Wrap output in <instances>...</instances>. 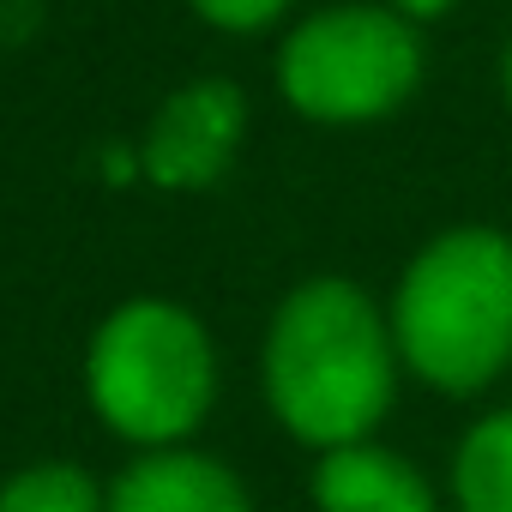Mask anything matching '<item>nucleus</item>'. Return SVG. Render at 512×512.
<instances>
[{
    "instance_id": "nucleus-1",
    "label": "nucleus",
    "mask_w": 512,
    "mask_h": 512,
    "mask_svg": "<svg viewBox=\"0 0 512 512\" xmlns=\"http://www.w3.org/2000/svg\"><path fill=\"white\" fill-rule=\"evenodd\" d=\"M398 392L392 314L350 278L296 284L266 332L272 416L314 452L356 446L380 428Z\"/></svg>"
},
{
    "instance_id": "nucleus-2",
    "label": "nucleus",
    "mask_w": 512,
    "mask_h": 512,
    "mask_svg": "<svg viewBox=\"0 0 512 512\" xmlns=\"http://www.w3.org/2000/svg\"><path fill=\"white\" fill-rule=\"evenodd\" d=\"M398 362L434 392L470 398L512 362V235L488 223L440 229L392 296Z\"/></svg>"
},
{
    "instance_id": "nucleus-3",
    "label": "nucleus",
    "mask_w": 512,
    "mask_h": 512,
    "mask_svg": "<svg viewBox=\"0 0 512 512\" xmlns=\"http://www.w3.org/2000/svg\"><path fill=\"white\" fill-rule=\"evenodd\" d=\"M85 392L121 440L145 452L181 446L217 398L211 332L181 302L133 296L97 326L85 350Z\"/></svg>"
},
{
    "instance_id": "nucleus-4",
    "label": "nucleus",
    "mask_w": 512,
    "mask_h": 512,
    "mask_svg": "<svg viewBox=\"0 0 512 512\" xmlns=\"http://www.w3.org/2000/svg\"><path fill=\"white\" fill-rule=\"evenodd\" d=\"M428 49L386 0H344L308 13L278 49V91L302 121L368 127L404 109L422 85Z\"/></svg>"
},
{
    "instance_id": "nucleus-5",
    "label": "nucleus",
    "mask_w": 512,
    "mask_h": 512,
    "mask_svg": "<svg viewBox=\"0 0 512 512\" xmlns=\"http://www.w3.org/2000/svg\"><path fill=\"white\" fill-rule=\"evenodd\" d=\"M247 133V97L229 79H193L175 97H163V109L145 127L139 163L145 181L175 187V193H199L211 181L229 175L235 151Z\"/></svg>"
},
{
    "instance_id": "nucleus-6",
    "label": "nucleus",
    "mask_w": 512,
    "mask_h": 512,
    "mask_svg": "<svg viewBox=\"0 0 512 512\" xmlns=\"http://www.w3.org/2000/svg\"><path fill=\"white\" fill-rule=\"evenodd\" d=\"M109 512H253V500L229 464L187 446H163L139 452L109 482Z\"/></svg>"
},
{
    "instance_id": "nucleus-7",
    "label": "nucleus",
    "mask_w": 512,
    "mask_h": 512,
    "mask_svg": "<svg viewBox=\"0 0 512 512\" xmlns=\"http://www.w3.org/2000/svg\"><path fill=\"white\" fill-rule=\"evenodd\" d=\"M314 506L320 512H434V488L410 458L374 440H356V446L320 452Z\"/></svg>"
},
{
    "instance_id": "nucleus-8",
    "label": "nucleus",
    "mask_w": 512,
    "mask_h": 512,
    "mask_svg": "<svg viewBox=\"0 0 512 512\" xmlns=\"http://www.w3.org/2000/svg\"><path fill=\"white\" fill-rule=\"evenodd\" d=\"M458 512H512V410L482 416L452 458Z\"/></svg>"
},
{
    "instance_id": "nucleus-9",
    "label": "nucleus",
    "mask_w": 512,
    "mask_h": 512,
    "mask_svg": "<svg viewBox=\"0 0 512 512\" xmlns=\"http://www.w3.org/2000/svg\"><path fill=\"white\" fill-rule=\"evenodd\" d=\"M0 512H109V488L85 464H31L0 482Z\"/></svg>"
},
{
    "instance_id": "nucleus-10",
    "label": "nucleus",
    "mask_w": 512,
    "mask_h": 512,
    "mask_svg": "<svg viewBox=\"0 0 512 512\" xmlns=\"http://www.w3.org/2000/svg\"><path fill=\"white\" fill-rule=\"evenodd\" d=\"M187 7H193L205 25L247 37V31H266V25H278V19L290 13V0H187Z\"/></svg>"
},
{
    "instance_id": "nucleus-11",
    "label": "nucleus",
    "mask_w": 512,
    "mask_h": 512,
    "mask_svg": "<svg viewBox=\"0 0 512 512\" xmlns=\"http://www.w3.org/2000/svg\"><path fill=\"white\" fill-rule=\"evenodd\" d=\"M37 19H43V0H0V37H7V43L31 37Z\"/></svg>"
},
{
    "instance_id": "nucleus-12",
    "label": "nucleus",
    "mask_w": 512,
    "mask_h": 512,
    "mask_svg": "<svg viewBox=\"0 0 512 512\" xmlns=\"http://www.w3.org/2000/svg\"><path fill=\"white\" fill-rule=\"evenodd\" d=\"M97 163H103V181H115V187H121V181H133V175H145L139 151H127V145H103V157H97Z\"/></svg>"
},
{
    "instance_id": "nucleus-13",
    "label": "nucleus",
    "mask_w": 512,
    "mask_h": 512,
    "mask_svg": "<svg viewBox=\"0 0 512 512\" xmlns=\"http://www.w3.org/2000/svg\"><path fill=\"white\" fill-rule=\"evenodd\" d=\"M386 7H392L398 19H410V25H428V19H446L458 0H386Z\"/></svg>"
},
{
    "instance_id": "nucleus-14",
    "label": "nucleus",
    "mask_w": 512,
    "mask_h": 512,
    "mask_svg": "<svg viewBox=\"0 0 512 512\" xmlns=\"http://www.w3.org/2000/svg\"><path fill=\"white\" fill-rule=\"evenodd\" d=\"M500 91H506V109H512V43H506V61H500Z\"/></svg>"
}]
</instances>
